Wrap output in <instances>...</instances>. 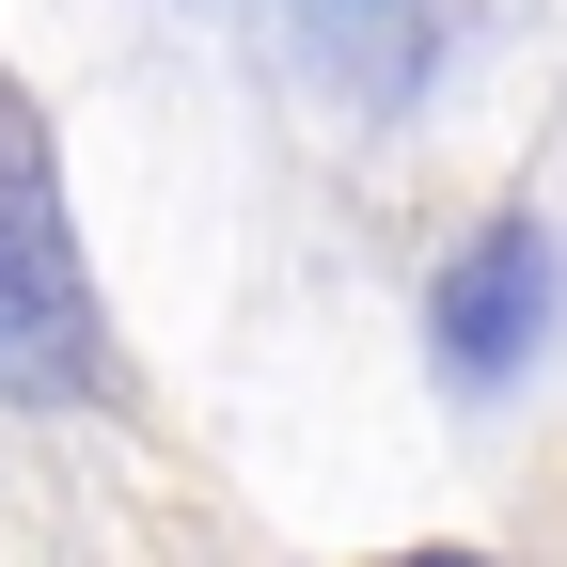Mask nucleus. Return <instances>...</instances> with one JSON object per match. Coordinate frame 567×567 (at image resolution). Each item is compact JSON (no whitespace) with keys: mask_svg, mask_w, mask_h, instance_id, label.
Wrapping results in <instances>:
<instances>
[{"mask_svg":"<svg viewBox=\"0 0 567 567\" xmlns=\"http://www.w3.org/2000/svg\"><path fill=\"white\" fill-rule=\"evenodd\" d=\"M111 331H95V268H80V221H63V158H48V111L0 80V394H95Z\"/></svg>","mask_w":567,"mask_h":567,"instance_id":"f257e3e1","label":"nucleus"},{"mask_svg":"<svg viewBox=\"0 0 567 567\" xmlns=\"http://www.w3.org/2000/svg\"><path fill=\"white\" fill-rule=\"evenodd\" d=\"M551 300H567L551 221H473V237H457V268L425 284V347H442V379H457V394L520 379L536 347H551Z\"/></svg>","mask_w":567,"mask_h":567,"instance_id":"f03ea898","label":"nucleus"}]
</instances>
